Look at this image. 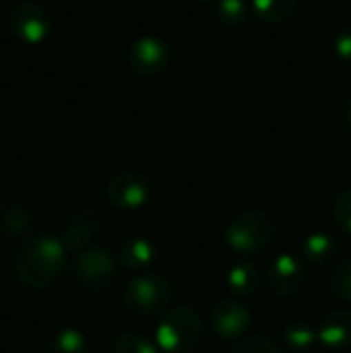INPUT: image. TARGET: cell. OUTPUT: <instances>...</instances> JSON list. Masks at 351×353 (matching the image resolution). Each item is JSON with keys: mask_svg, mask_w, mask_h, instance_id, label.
I'll return each instance as SVG.
<instances>
[{"mask_svg": "<svg viewBox=\"0 0 351 353\" xmlns=\"http://www.w3.org/2000/svg\"><path fill=\"white\" fill-rule=\"evenodd\" d=\"M87 352V341L83 333L77 329H64L54 335L50 343V353H85Z\"/></svg>", "mask_w": 351, "mask_h": 353, "instance_id": "21", "label": "cell"}, {"mask_svg": "<svg viewBox=\"0 0 351 353\" xmlns=\"http://www.w3.org/2000/svg\"><path fill=\"white\" fill-rule=\"evenodd\" d=\"M91 238H93V228L89 223H83V221H74L66 228V232L62 234L60 242L64 246L66 252H72V254H83L87 250V246L91 244Z\"/></svg>", "mask_w": 351, "mask_h": 353, "instance_id": "18", "label": "cell"}, {"mask_svg": "<svg viewBox=\"0 0 351 353\" xmlns=\"http://www.w3.org/2000/svg\"><path fill=\"white\" fill-rule=\"evenodd\" d=\"M112 353H157V347L139 333H124L114 339Z\"/></svg>", "mask_w": 351, "mask_h": 353, "instance_id": "22", "label": "cell"}, {"mask_svg": "<svg viewBox=\"0 0 351 353\" xmlns=\"http://www.w3.org/2000/svg\"><path fill=\"white\" fill-rule=\"evenodd\" d=\"M209 323L215 335H219L225 341L242 339L248 335L252 325V312L236 302V300H221L211 308Z\"/></svg>", "mask_w": 351, "mask_h": 353, "instance_id": "9", "label": "cell"}, {"mask_svg": "<svg viewBox=\"0 0 351 353\" xmlns=\"http://www.w3.org/2000/svg\"><path fill=\"white\" fill-rule=\"evenodd\" d=\"M319 341V333L310 323L296 321L283 327V343L288 350L296 353L308 352Z\"/></svg>", "mask_w": 351, "mask_h": 353, "instance_id": "16", "label": "cell"}, {"mask_svg": "<svg viewBox=\"0 0 351 353\" xmlns=\"http://www.w3.org/2000/svg\"><path fill=\"white\" fill-rule=\"evenodd\" d=\"M192 2H211V0H192Z\"/></svg>", "mask_w": 351, "mask_h": 353, "instance_id": "27", "label": "cell"}, {"mask_svg": "<svg viewBox=\"0 0 351 353\" xmlns=\"http://www.w3.org/2000/svg\"><path fill=\"white\" fill-rule=\"evenodd\" d=\"M250 6L246 0H217V17L228 27H242L248 21Z\"/></svg>", "mask_w": 351, "mask_h": 353, "instance_id": "19", "label": "cell"}, {"mask_svg": "<svg viewBox=\"0 0 351 353\" xmlns=\"http://www.w3.org/2000/svg\"><path fill=\"white\" fill-rule=\"evenodd\" d=\"M319 341L333 352H345L351 347V312L333 310L317 327Z\"/></svg>", "mask_w": 351, "mask_h": 353, "instance_id": "11", "label": "cell"}, {"mask_svg": "<svg viewBox=\"0 0 351 353\" xmlns=\"http://www.w3.org/2000/svg\"><path fill=\"white\" fill-rule=\"evenodd\" d=\"M263 275L259 267L250 261H242L234 265L228 273V288L238 298H250L261 290Z\"/></svg>", "mask_w": 351, "mask_h": 353, "instance_id": "13", "label": "cell"}, {"mask_svg": "<svg viewBox=\"0 0 351 353\" xmlns=\"http://www.w3.org/2000/svg\"><path fill=\"white\" fill-rule=\"evenodd\" d=\"M74 277L83 292L91 296L108 294L118 277V261L108 248H89L77 256Z\"/></svg>", "mask_w": 351, "mask_h": 353, "instance_id": "5", "label": "cell"}, {"mask_svg": "<svg viewBox=\"0 0 351 353\" xmlns=\"http://www.w3.org/2000/svg\"><path fill=\"white\" fill-rule=\"evenodd\" d=\"M157 343L168 353L190 352L203 337V323L190 308L176 306L163 312L157 325Z\"/></svg>", "mask_w": 351, "mask_h": 353, "instance_id": "4", "label": "cell"}, {"mask_svg": "<svg viewBox=\"0 0 351 353\" xmlns=\"http://www.w3.org/2000/svg\"><path fill=\"white\" fill-rule=\"evenodd\" d=\"M157 250L155 244L143 236H132L122 242L118 252V263L126 271H147L155 263Z\"/></svg>", "mask_w": 351, "mask_h": 353, "instance_id": "12", "label": "cell"}, {"mask_svg": "<svg viewBox=\"0 0 351 353\" xmlns=\"http://www.w3.org/2000/svg\"><path fill=\"white\" fill-rule=\"evenodd\" d=\"M172 298V285L163 275L141 273L128 281L122 294V306L137 319H149L161 312Z\"/></svg>", "mask_w": 351, "mask_h": 353, "instance_id": "3", "label": "cell"}, {"mask_svg": "<svg viewBox=\"0 0 351 353\" xmlns=\"http://www.w3.org/2000/svg\"><path fill=\"white\" fill-rule=\"evenodd\" d=\"M8 29L25 43H41L52 31V19L41 4L19 2L8 12Z\"/></svg>", "mask_w": 351, "mask_h": 353, "instance_id": "6", "label": "cell"}, {"mask_svg": "<svg viewBox=\"0 0 351 353\" xmlns=\"http://www.w3.org/2000/svg\"><path fill=\"white\" fill-rule=\"evenodd\" d=\"M108 201L122 209V211H134L147 205L151 199V184L134 172H120L108 182Z\"/></svg>", "mask_w": 351, "mask_h": 353, "instance_id": "10", "label": "cell"}, {"mask_svg": "<svg viewBox=\"0 0 351 353\" xmlns=\"http://www.w3.org/2000/svg\"><path fill=\"white\" fill-rule=\"evenodd\" d=\"M277 234V225L273 221L271 215H267L265 211H242L238 213L225 228V244L242 254V256H250V254H259L263 250H267Z\"/></svg>", "mask_w": 351, "mask_h": 353, "instance_id": "2", "label": "cell"}, {"mask_svg": "<svg viewBox=\"0 0 351 353\" xmlns=\"http://www.w3.org/2000/svg\"><path fill=\"white\" fill-rule=\"evenodd\" d=\"M306 279L304 263L292 252L279 254L271 261L267 269V290L275 298H292L296 296Z\"/></svg>", "mask_w": 351, "mask_h": 353, "instance_id": "8", "label": "cell"}, {"mask_svg": "<svg viewBox=\"0 0 351 353\" xmlns=\"http://www.w3.org/2000/svg\"><path fill=\"white\" fill-rule=\"evenodd\" d=\"M64 265L66 250L62 242L52 236H35L27 240L14 256L17 277L31 290L50 288L62 275Z\"/></svg>", "mask_w": 351, "mask_h": 353, "instance_id": "1", "label": "cell"}, {"mask_svg": "<svg viewBox=\"0 0 351 353\" xmlns=\"http://www.w3.org/2000/svg\"><path fill=\"white\" fill-rule=\"evenodd\" d=\"M333 219H335V225L345 236H351V188H345L335 199V203H333Z\"/></svg>", "mask_w": 351, "mask_h": 353, "instance_id": "24", "label": "cell"}, {"mask_svg": "<svg viewBox=\"0 0 351 353\" xmlns=\"http://www.w3.org/2000/svg\"><path fill=\"white\" fill-rule=\"evenodd\" d=\"M31 223L33 215L29 207H25L23 203H8L2 209V228L6 234H23L31 228Z\"/></svg>", "mask_w": 351, "mask_h": 353, "instance_id": "17", "label": "cell"}, {"mask_svg": "<svg viewBox=\"0 0 351 353\" xmlns=\"http://www.w3.org/2000/svg\"><path fill=\"white\" fill-rule=\"evenodd\" d=\"M329 290L335 298L351 302V259L337 263L329 275Z\"/></svg>", "mask_w": 351, "mask_h": 353, "instance_id": "20", "label": "cell"}, {"mask_svg": "<svg viewBox=\"0 0 351 353\" xmlns=\"http://www.w3.org/2000/svg\"><path fill=\"white\" fill-rule=\"evenodd\" d=\"M345 124H348V130L351 132V97L350 101H348V105H345Z\"/></svg>", "mask_w": 351, "mask_h": 353, "instance_id": "26", "label": "cell"}, {"mask_svg": "<svg viewBox=\"0 0 351 353\" xmlns=\"http://www.w3.org/2000/svg\"><path fill=\"white\" fill-rule=\"evenodd\" d=\"M170 60H172L170 46L155 35L139 37L137 41H132L128 50V66L141 77H155L163 72Z\"/></svg>", "mask_w": 351, "mask_h": 353, "instance_id": "7", "label": "cell"}, {"mask_svg": "<svg viewBox=\"0 0 351 353\" xmlns=\"http://www.w3.org/2000/svg\"><path fill=\"white\" fill-rule=\"evenodd\" d=\"M298 8V0H252L250 10L263 23H281L288 21Z\"/></svg>", "mask_w": 351, "mask_h": 353, "instance_id": "14", "label": "cell"}, {"mask_svg": "<svg viewBox=\"0 0 351 353\" xmlns=\"http://www.w3.org/2000/svg\"><path fill=\"white\" fill-rule=\"evenodd\" d=\"M234 353H281V347L271 335H246L238 339Z\"/></svg>", "mask_w": 351, "mask_h": 353, "instance_id": "23", "label": "cell"}, {"mask_svg": "<svg viewBox=\"0 0 351 353\" xmlns=\"http://www.w3.org/2000/svg\"><path fill=\"white\" fill-rule=\"evenodd\" d=\"M337 250L335 240L329 234H310L302 242V259L310 265H325Z\"/></svg>", "mask_w": 351, "mask_h": 353, "instance_id": "15", "label": "cell"}, {"mask_svg": "<svg viewBox=\"0 0 351 353\" xmlns=\"http://www.w3.org/2000/svg\"><path fill=\"white\" fill-rule=\"evenodd\" d=\"M333 50L341 62L351 64V25L337 31V35L333 39Z\"/></svg>", "mask_w": 351, "mask_h": 353, "instance_id": "25", "label": "cell"}]
</instances>
